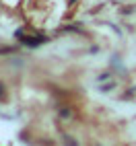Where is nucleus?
Returning <instances> with one entry per match:
<instances>
[{
	"instance_id": "1",
	"label": "nucleus",
	"mask_w": 136,
	"mask_h": 146,
	"mask_svg": "<svg viewBox=\"0 0 136 146\" xmlns=\"http://www.w3.org/2000/svg\"><path fill=\"white\" fill-rule=\"evenodd\" d=\"M107 89H109V91L113 89V82H109V84H103V86H101V91H107Z\"/></svg>"
}]
</instances>
